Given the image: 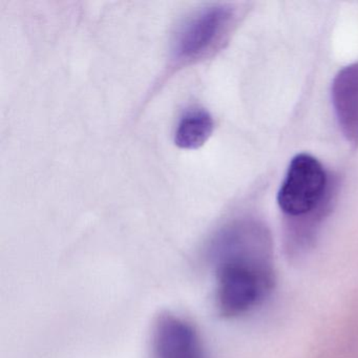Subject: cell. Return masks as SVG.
<instances>
[{
	"label": "cell",
	"mask_w": 358,
	"mask_h": 358,
	"mask_svg": "<svg viewBox=\"0 0 358 358\" xmlns=\"http://www.w3.org/2000/svg\"><path fill=\"white\" fill-rule=\"evenodd\" d=\"M213 248L217 261V307L222 313L242 315L259 305L273 284L263 226L250 221L231 224L217 234Z\"/></svg>",
	"instance_id": "obj_1"
},
{
	"label": "cell",
	"mask_w": 358,
	"mask_h": 358,
	"mask_svg": "<svg viewBox=\"0 0 358 358\" xmlns=\"http://www.w3.org/2000/svg\"><path fill=\"white\" fill-rule=\"evenodd\" d=\"M240 13L234 6L213 5L188 17L176 33L171 48L175 66H189L217 54L236 30Z\"/></svg>",
	"instance_id": "obj_2"
},
{
	"label": "cell",
	"mask_w": 358,
	"mask_h": 358,
	"mask_svg": "<svg viewBox=\"0 0 358 358\" xmlns=\"http://www.w3.org/2000/svg\"><path fill=\"white\" fill-rule=\"evenodd\" d=\"M327 189L328 176L322 163L311 155H297L278 190V206L290 217L309 215L322 204Z\"/></svg>",
	"instance_id": "obj_3"
},
{
	"label": "cell",
	"mask_w": 358,
	"mask_h": 358,
	"mask_svg": "<svg viewBox=\"0 0 358 358\" xmlns=\"http://www.w3.org/2000/svg\"><path fill=\"white\" fill-rule=\"evenodd\" d=\"M152 355L154 358H205L196 327L171 313L159 316L155 324Z\"/></svg>",
	"instance_id": "obj_4"
},
{
	"label": "cell",
	"mask_w": 358,
	"mask_h": 358,
	"mask_svg": "<svg viewBox=\"0 0 358 358\" xmlns=\"http://www.w3.org/2000/svg\"><path fill=\"white\" fill-rule=\"evenodd\" d=\"M332 103L345 139L358 146V62L337 73L332 83Z\"/></svg>",
	"instance_id": "obj_5"
},
{
	"label": "cell",
	"mask_w": 358,
	"mask_h": 358,
	"mask_svg": "<svg viewBox=\"0 0 358 358\" xmlns=\"http://www.w3.org/2000/svg\"><path fill=\"white\" fill-rule=\"evenodd\" d=\"M215 129L213 117L203 108L187 110L178 123L175 143L182 150H198L204 145Z\"/></svg>",
	"instance_id": "obj_6"
}]
</instances>
